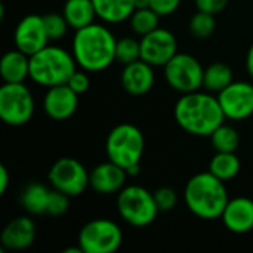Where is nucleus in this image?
I'll return each mask as SVG.
<instances>
[{"instance_id": "36", "label": "nucleus", "mask_w": 253, "mask_h": 253, "mask_svg": "<svg viewBox=\"0 0 253 253\" xmlns=\"http://www.w3.org/2000/svg\"><path fill=\"white\" fill-rule=\"evenodd\" d=\"M246 70H248L249 76L253 79V43L251 44L248 55H246Z\"/></svg>"}, {"instance_id": "16", "label": "nucleus", "mask_w": 253, "mask_h": 253, "mask_svg": "<svg viewBox=\"0 0 253 253\" xmlns=\"http://www.w3.org/2000/svg\"><path fill=\"white\" fill-rule=\"evenodd\" d=\"M120 82L123 89L133 95V96H141L148 93L156 82L154 76V67L145 62L144 59H138L135 62H130L123 67Z\"/></svg>"}, {"instance_id": "19", "label": "nucleus", "mask_w": 253, "mask_h": 253, "mask_svg": "<svg viewBox=\"0 0 253 253\" xmlns=\"http://www.w3.org/2000/svg\"><path fill=\"white\" fill-rule=\"evenodd\" d=\"M0 76L4 83H24L30 79V56L19 49L6 52L0 61Z\"/></svg>"}, {"instance_id": "33", "label": "nucleus", "mask_w": 253, "mask_h": 253, "mask_svg": "<svg viewBox=\"0 0 253 253\" xmlns=\"http://www.w3.org/2000/svg\"><path fill=\"white\" fill-rule=\"evenodd\" d=\"M181 4V0H150V7L160 16L172 15Z\"/></svg>"}, {"instance_id": "15", "label": "nucleus", "mask_w": 253, "mask_h": 253, "mask_svg": "<svg viewBox=\"0 0 253 253\" xmlns=\"http://www.w3.org/2000/svg\"><path fill=\"white\" fill-rule=\"evenodd\" d=\"M127 179L126 170L108 160L101 163L89 172V187L98 194H116L125 188Z\"/></svg>"}, {"instance_id": "23", "label": "nucleus", "mask_w": 253, "mask_h": 253, "mask_svg": "<svg viewBox=\"0 0 253 253\" xmlns=\"http://www.w3.org/2000/svg\"><path fill=\"white\" fill-rule=\"evenodd\" d=\"M233 82V70L225 62H213L205 68L203 87L208 92L219 93Z\"/></svg>"}, {"instance_id": "6", "label": "nucleus", "mask_w": 253, "mask_h": 253, "mask_svg": "<svg viewBox=\"0 0 253 253\" xmlns=\"http://www.w3.org/2000/svg\"><path fill=\"white\" fill-rule=\"evenodd\" d=\"M117 212L126 224L142 228L153 224L160 211L154 193L141 185H127L117 194Z\"/></svg>"}, {"instance_id": "32", "label": "nucleus", "mask_w": 253, "mask_h": 253, "mask_svg": "<svg viewBox=\"0 0 253 253\" xmlns=\"http://www.w3.org/2000/svg\"><path fill=\"white\" fill-rule=\"evenodd\" d=\"M67 84L79 95L87 92V89L90 86V79L87 76V71L86 70H76L74 74L70 77Z\"/></svg>"}, {"instance_id": "39", "label": "nucleus", "mask_w": 253, "mask_h": 253, "mask_svg": "<svg viewBox=\"0 0 253 253\" xmlns=\"http://www.w3.org/2000/svg\"><path fill=\"white\" fill-rule=\"evenodd\" d=\"M3 18H4V4L0 3V19H3Z\"/></svg>"}, {"instance_id": "9", "label": "nucleus", "mask_w": 253, "mask_h": 253, "mask_svg": "<svg viewBox=\"0 0 253 253\" xmlns=\"http://www.w3.org/2000/svg\"><path fill=\"white\" fill-rule=\"evenodd\" d=\"M163 68L168 84L179 93L194 92L203 86L205 68L190 53L178 52Z\"/></svg>"}, {"instance_id": "8", "label": "nucleus", "mask_w": 253, "mask_h": 253, "mask_svg": "<svg viewBox=\"0 0 253 253\" xmlns=\"http://www.w3.org/2000/svg\"><path fill=\"white\" fill-rule=\"evenodd\" d=\"M34 114V98L24 83H3L0 87V119L7 126H24Z\"/></svg>"}, {"instance_id": "21", "label": "nucleus", "mask_w": 253, "mask_h": 253, "mask_svg": "<svg viewBox=\"0 0 253 253\" xmlns=\"http://www.w3.org/2000/svg\"><path fill=\"white\" fill-rule=\"evenodd\" d=\"M62 13L73 30L90 25L95 22V18H98L92 0H67Z\"/></svg>"}, {"instance_id": "14", "label": "nucleus", "mask_w": 253, "mask_h": 253, "mask_svg": "<svg viewBox=\"0 0 253 253\" xmlns=\"http://www.w3.org/2000/svg\"><path fill=\"white\" fill-rule=\"evenodd\" d=\"M79 105V93H76L67 83L47 87L43 96V111L53 120L70 119Z\"/></svg>"}, {"instance_id": "7", "label": "nucleus", "mask_w": 253, "mask_h": 253, "mask_svg": "<svg viewBox=\"0 0 253 253\" xmlns=\"http://www.w3.org/2000/svg\"><path fill=\"white\" fill-rule=\"evenodd\" d=\"M122 243V228L114 221L105 218L84 224L77 237V245L84 253H114L120 249Z\"/></svg>"}, {"instance_id": "30", "label": "nucleus", "mask_w": 253, "mask_h": 253, "mask_svg": "<svg viewBox=\"0 0 253 253\" xmlns=\"http://www.w3.org/2000/svg\"><path fill=\"white\" fill-rule=\"evenodd\" d=\"M70 196L64 194L62 191H58L55 188L50 190L47 208H46V215L49 216H61L64 215L68 208H70Z\"/></svg>"}, {"instance_id": "10", "label": "nucleus", "mask_w": 253, "mask_h": 253, "mask_svg": "<svg viewBox=\"0 0 253 253\" xmlns=\"http://www.w3.org/2000/svg\"><path fill=\"white\" fill-rule=\"evenodd\" d=\"M49 182L52 188L62 191L70 197H77L89 187V172L77 159H58L49 170Z\"/></svg>"}, {"instance_id": "5", "label": "nucleus", "mask_w": 253, "mask_h": 253, "mask_svg": "<svg viewBox=\"0 0 253 253\" xmlns=\"http://www.w3.org/2000/svg\"><path fill=\"white\" fill-rule=\"evenodd\" d=\"M145 150V138L141 129L132 123H120L111 129L105 141L108 160L122 166L125 170L139 165Z\"/></svg>"}, {"instance_id": "1", "label": "nucleus", "mask_w": 253, "mask_h": 253, "mask_svg": "<svg viewBox=\"0 0 253 253\" xmlns=\"http://www.w3.org/2000/svg\"><path fill=\"white\" fill-rule=\"evenodd\" d=\"M173 116L178 126L194 136H211L225 120L218 96L200 89L182 93L175 104Z\"/></svg>"}, {"instance_id": "4", "label": "nucleus", "mask_w": 253, "mask_h": 253, "mask_svg": "<svg viewBox=\"0 0 253 253\" xmlns=\"http://www.w3.org/2000/svg\"><path fill=\"white\" fill-rule=\"evenodd\" d=\"M77 70V62L71 52L59 46L47 44L30 56V79L43 87L68 83Z\"/></svg>"}, {"instance_id": "35", "label": "nucleus", "mask_w": 253, "mask_h": 253, "mask_svg": "<svg viewBox=\"0 0 253 253\" xmlns=\"http://www.w3.org/2000/svg\"><path fill=\"white\" fill-rule=\"evenodd\" d=\"M9 179H10L9 170L6 169V166L1 165L0 166V196H3L6 193V190L9 187Z\"/></svg>"}, {"instance_id": "2", "label": "nucleus", "mask_w": 253, "mask_h": 253, "mask_svg": "<svg viewBox=\"0 0 253 253\" xmlns=\"http://www.w3.org/2000/svg\"><path fill=\"white\" fill-rule=\"evenodd\" d=\"M117 39L102 24H90L76 30L71 53L77 67L87 73H99L107 70L116 61Z\"/></svg>"}, {"instance_id": "26", "label": "nucleus", "mask_w": 253, "mask_h": 253, "mask_svg": "<svg viewBox=\"0 0 253 253\" xmlns=\"http://www.w3.org/2000/svg\"><path fill=\"white\" fill-rule=\"evenodd\" d=\"M129 22H130V28L133 30V33L142 37L154 31L156 28H159L160 15L151 7H139L133 10V13L129 18Z\"/></svg>"}, {"instance_id": "12", "label": "nucleus", "mask_w": 253, "mask_h": 253, "mask_svg": "<svg viewBox=\"0 0 253 253\" xmlns=\"http://www.w3.org/2000/svg\"><path fill=\"white\" fill-rule=\"evenodd\" d=\"M139 42L141 59L153 67H165L178 53L176 37L166 28H156L147 36H142Z\"/></svg>"}, {"instance_id": "3", "label": "nucleus", "mask_w": 253, "mask_h": 253, "mask_svg": "<svg viewBox=\"0 0 253 253\" xmlns=\"http://www.w3.org/2000/svg\"><path fill=\"white\" fill-rule=\"evenodd\" d=\"M184 202L194 216L213 221L222 216L230 197L225 182L208 170L190 178L184 188Z\"/></svg>"}, {"instance_id": "20", "label": "nucleus", "mask_w": 253, "mask_h": 253, "mask_svg": "<svg viewBox=\"0 0 253 253\" xmlns=\"http://www.w3.org/2000/svg\"><path fill=\"white\" fill-rule=\"evenodd\" d=\"M96 16L107 24H120L130 18L135 0H92Z\"/></svg>"}, {"instance_id": "18", "label": "nucleus", "mask_w": 253, "mask_h": 253, "mask_svg": "<svg viewBox=\"0 0 253 253\" xmlns=\"http://www.w3.org/2000/svg\"><path fill=\"white\" fill-rule=\"evenodd\" d=\"M36 239V224L28 216H18L7 222L0 234V243L7 251L28 249Z\"/></svg>"}, {"instance_id": "22", "label": "nucleus", "mask_w": 253, "mask_h": 253, "mask_svg": "<svg viewBox=\"0 0 253 253\" xmlns=\"http://www.w3.org/2000/svg\"><path fill=\"white\" fill-rule=\"evenodd\" d=\"M49 196H50V190L46 185L39 182H31L22 190L19 196V203L30 215H42L46 213Z\"/></svg>"}, {"instance_id": "13", "label": "nucleus", "mask_w": 253, "mask_h": 253, "mask_svg": "<svg viewBox=\"0 0 253 253\" xmlns=\"http://www.w3.org/2000/svg\"><path fill=\"white\" fill-rule=\"evenodd\" d=\"M13 40L16 49L31 56L47 46L50 40L44 27L43 15H27L24 16L13 33Z\"/></svg>"}, {"instance_id": "31", "label": "nucleus", "mask_w": 253, "mask_h": 253, "mask_svg": "<svg viewBox=\"0 0 253 253\" xmlns=\"http://www.w3.org/2000/svg\"><path fill=\"white\" fill-rule=\"evenodd\" d=\"M154 199L157 203V208L160 212H169L172 211L178 203L176 191L170 187H160L154 191Z\"/></svg>"}, {"instance_id": "28", "label": "nucleus", "mask_w": 253, "mask_h": 253, "mask_svg": "<svg viewBox=\"0 0 253 253\" xmlns=\"http://www.w3.org/2000/svg\"><path fill=\"white\" fill-rule=\"evenodd\" d=\"M141 59V42L133 37H122L116 46V61L127 65Z\"/></svg>"}, {"instance_id": "24", "label": "nucleus", "mask_w": 253, "mask_h": 253, "mask_svg": "<svg viewBox=\"0 0 253 253\" xmlns=\"http://www.w3.org/2000/svg\"><path fill=\"white\" fill-rule=\"evenodd\" d=\"M242 169L240 159L236 153H216L209 162V172L219 178L221 181L227 182L234 179Z\"/></svg>"}, {"instance_id": "27", "label": "nucleus", "mask_w": 253, "mask_h": 253, "mask_svg": "<svg viewBox=\"0 0 253 253\" xmlns=\"http://www.w3.org/2000/svg\"><path fill=\"white\" fill-rule=\"evenodd\" d=\"M216 28V21H215V15L213 13H208L203 10H197L188 24V30L191 33V36L194 39L203 40L208 39L213 34Z\"/></svg>"}, {"instance_id": "29", "label": "nucleus", "mask_w": 253, "mask_h": 253, "mask_svg": "<svg viewBox=\"0 0 253 253\" xmlns=\"http://www.w3.org/2000/svg\"><path fill=\"white\" fill-rule=\"evenodd\" d=\"M43 21H44V27H46L47 36L50 40L62 39L70 28L64 13H56V12L46 13V15H43Z\"/></svg>"}, {"instance_id": "17", "label": "nucleus", "mask_w": 253, "mask_h": 253, "mask_svg": "<svg viewBox=\"0 0 253 253\" xmlns=\"http://www.w3.org/2000/svg\"><path fill=\"white\" fill-rule=\"evenodd\" d=\"M225 228L234 234H246L253 230V200L249 197L230 199L222 216Z\"/></svg>"}, {"instance_id": "38", "label": "nucleus", "mask_w": 253, "mask_h": 253, "mask_svg": "<svg viewBox=\"0 0 253 253\" xmlns=\"http://www.w3.org/2000/svg\"><path fill=\"white\" fill-rule=\"evenodd\" d=\"M139 7H150V0H135V9Z\"/></svg>"}, {"instance_id": "37", "label": "nucleus", "mask_w": 253, "mask_h": 253, "mask_svg": "<svg viewBox=\"0 0 253 253\" xmlns=\"http://www.w3.org/2000/svg\"><path fill=\"white\" fill-rule=\"evenodd\" d=\"M126 173H127V176H130V178H133V176L139 175V165L130 166L129 169H126Z\"/></svg>"}, {"instance_id": "11", "label": "nucleus", "mask_w": 253, "mask_h": 253, "mask_svg": "<svg viewBox=\"0 0 253 253\" xmlns=\"http://www.w3.org/2000/svg\"><path fill=\"white\" fill-rule=\"evenodd\" d=\"M218 101L225 119L240 122L253 116V84L249 82H233L218 93Z\"/></svg>"}, {"instance_id": "25", "label": "nucleus", "mask_w": 253, "mask_h": 253, "mask_svg": "<svg viewBox=\"0 0 253 253\" xmlns=\"http://www.w3.org/2000/svg\"><path fill=\"white\" fill-rule=\"evenodd\" d=\"M209 138L216 153H236L240 145V135L237 129L225 123L219 125Z\"/></svg>"}, {"instance_id": "34", "label": "nucleus", "mask_w": 253, "mask_h": 253, "mask_svg": "<svg viewBox=\"0 0 253 253\" xmlns=\"http://www.w3.org/2000/svg\"><path fill=\"white\" fill-rule=\"evenodd\" d=\"M194 3H196L197 10H203V12L216 15L227 7L228 0H194Z\"/></svg>"}]
</instances>
